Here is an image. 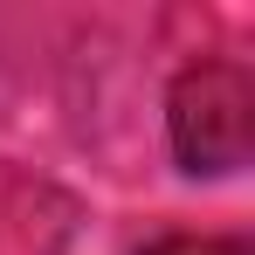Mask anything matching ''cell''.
I'll return each instance as SVG.
<instances>
[{
    "instance_id": "obj_1",
    "label": "cell",
    "mask_w": 255,
    "mask_h": 255,
    "mask_svg": "<svg viewBox=\"0 0 255 255\" xmlns=\"http://www.w3.org/2000/svg\"><path fill=\"white\" fill-rule=\"evenodd\" d=\"M255 90L242 62H186L166 90V138L186 172H235L249 159Z\"/></svg>"
},
{
    "instance_id": "obj_2",
    "label": "cell",
    "mask_w": 255,
    "mask_h": 255,
    "mask_svg": "<svg viewBox=\"0 0 255 255\" xmlns=\"http://www.w3.org/2000/svg\"><path fill=\"white\" fill-rule=\"evenodd\" d=\"M138 255H249V242H235V235H166Z\"/></svg>"
}]
</instances>
